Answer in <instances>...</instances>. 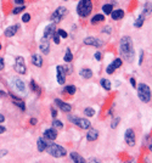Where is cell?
Listing matches in <instances>:
<instances>
[{
    "mask_svg": "<svg viewBox=\"0 0 152 163\" xmlns=\"http://www.w3.org/2000/svg\"><path fill=\"white\" fill-rule=\"evenodd\" d=\"M119 51L121 55L125 61H131L135 56L134 46H133V39L130 37H123L119 42Z\"/></svg>",
    "mask_w": 152,
    "mask_h": 163,
    "instance_id": "cell-1",
    "label": "cell"
},
{
    "mask_svg": "<svg viewBox=\"0 0 152 163\" xmlns=\"http://www.w3.org/2000/svg\"><path fill=\"white\" fill-rule=\"evenodd\" d=\"M92 11V3L91 0H79L78 6H77V12L80 17L85 19L88 17Z\"/></svg>",
    "mask_w": 152,
    "mask_h": 163,
    "instance_id": "cell-2",
    "label": "cell"
},
{
    "mask_svg": "<svg viewBox=\"0 0 152 163\" xmlns=\"http://www.w3.org/2000/svg\"><path fill=\"white\" fill-rule=\"evenodd\" d=\"M50 156L52 157H56V158H60V157H63L67 155V151L65 147L60 146V145H56V144H49L46 146V150H45Z\"/></svg>",
    "mask_w": 152,
    "mask_h": 163,
    "instance_id": "cell-3",
    "label": "cell"
},
{
    "mask_svg": "<svg viewBox=\"0 0 152 163\" xmlns=\"http://www.w3.org/2000/svg\"><path fill=\"white\" fill-rule=\"evenodd\" d=\"M138 95L140 98V100L145 103L150 102L151 101V89L148 85L144 84V83H140L139 86H138Z\"/></svg>",
    "mask_w": 152,
    "mask_h": 163,
    "instance_id": "cell-4",
    "label": "cell"
},
{
    "mask_svg": "<svg viewBox=\"0 0 152 163\" xmlns=\"http://www.w3.org/2000/svg\"><path fill=\"white\" fill-rule=\"evenodd\" d=\"M67 13H68V10L65 7V6H60V7H57L54 12H52V15H51V17H50V20H51V22L52 23H60L65 17L67 16Z\"/></svg>",
    "mask_w": 152,
    "mask_h": 163,
    "instance_id": "cell-5",
    "label": "cell"
},
{
    "mask_svg": "<svg viewBox=\"0 0 152 163\" xmlns=\"http://www.w3.org/2000/svg\"><path fill=\"white\" fill-rule=\"evenodd\" d=\"M69 122L75 124V125H78L82 129H90V127H91L90 121H88L86 118H79V117L72 116V117H69Z\"/></svg>",
    "mask_w": 152,
    "mask_h": 163,
    "instance_id": "cell-6",
    "label": "cell"
},
{
    "mask_svg": "<svg viewBox=\"0 0 152 163\" xmlns=\"http://www.w3.org/2000/svg\"><path fill=\"white\" fill-rule=\"evenodd\" d=\"M15 71L18 72L20 74H26L27 73V66L25 62V59L22 56H17L15 60Z\"/></svg>",
    "mask_w": 152,
    "mask_h": 163,
    "instance_id": "cell-7",
    "label": "cell"
},
{
    "mask_svg": "<svg viewBox=\"0 0 152 163\" xmlns=\"http://www.w3.org/2000/svg\"><path fill=\"white\" fill-rule=\"evenodd\" d=\"M124 140H125V142L129 145V146H134L135 145V133H134V130L133 129H127V132H125V135H124Z\"/></svg>",
    "mask_w": 152,
    "mask_h": 163,
    "instance_id": "cell-8",
    "label": "cell"
},
{
    "mask_svg": "<svg viewBox=\"0 0 152 163\" xmlns=\"http://www.w3.org/2000/svg\"><path fill=\"white\" fill-rule=\"evenodd\" d=\"M84 44L85 45H90V46H96V48H100L104 45V42L98 39V38H94V37H88L84 39Z\"/></svg>",
    "mask_w": 152,
    "mask_h": 163,
    "instance_id": "cell-9",
    "label": "cell"
},
{
    "mask_svg": "<svg viewBox=\"0 0 152 163\" xmlns=\"http://www.w3.org/2000/svg\"><path fill=\"white\" fill-rule=\"evenodd\" d=\"M54 33H55V23H50V25H48V26L45 27V29H44L43 38H44V39L50 40V39L52 38Z\"/></svg>",
    "mask_w": 152,
    "mask_h": 163,
    "instance_id": "cell-10",
    "label": "cell"
},
{
    "mask_svg": "<svg viewBox=\"0 0 152 163\" xmlns=\"http://www.w3.org/2000/svg\"><path fill=\"white\" fill-rule=\"evenodd\" d=\"M122 63H123V62H122V60H121V59H116L115 61H113V62H112V63L106 68V72H107L108 74L115 73V71H116L117 68H119V67L122 66Z\"/></svg>",
    "mask_w": 152,
    "mask_h": 163,
    "instance_id": "cell-11",
    "label": "cell"
},
{
    "mask_svg": "<svg viewBox=\"0 0 152 163\" xmlns=\"http://www.w3.org/2000/svg\"><path fill=\"white\" fill-rule=\"evenodd\" d=\"M12 84H13V86L17 89V92H20L21 94H26V86H25L23 80H21L20 78H13Z\"/></svg>",
    "mask_w": 152,
    "mask_h": 163,
    "instance_id": "cell-12",
    "label": "cell"
},
{
    "mask_svg": "<svg viewBox=\"0 0 152 163\" xmlns=\"http://www.w3.org/2000/svg\"><path fill=\"white\" fill-rule=\"evenodd\" d=\"M55 103L57 105V107L60 108V110H62L63 112H71L72 111V106L63 102V101H61L60 99H55Z\"/></svg>",
    "mask_w": 152,
    "mask_h": 163,
    "instance_id": "cell-13",
    "label": "cell"
},
{
    "mask_svg": "<svg viewBox=\"0 0 152 163\" xmlns=\"http://www.w3.org/2000/svg\"><path fill=\"white\" fill-rule=\"evenodd\" d=\"M39 49H40V51H42L43 54L48 55V54L50 52V43H49V40H48V39L42 38V40H40V45H39Z\"/></svg>",
    "mask_w": 152,
    "mask_h": 163,
    "instance_id": "cell-14",
    "label": "cell"
},
{
    "mask_svg": "<svg viewBox=\"0 0 152 163\" xmlns=\"http://www.w3.org/2000/svg\"><path fill=\"white\" fill-rule=\"evenodd\" d=\"M10 96H11V99H12V102H13L16 106L20 107L22 111H25V110H26V105H25V102H23V100H22V99L17 98V96H16V95H13L12 93H10Z\"/></svg>",
    "mask_w": 152,
    "mask_h": 163,
    "instance_id": "cell-15",
    "label": "cell"
},
{
    "mask_svg": "<svg viewBox=\"0 0 152 163\" xmlns=\"http://www.w3.org/2000/svg\"><path fill=\"white\" fill-rule=\"evenodd\" d=\"M57 83L59 84H65L66 82V73L65 71L62 69V66H57Z\"/></svg>",
    "mask_w": 152,
    "mask_h": 163,
    "instance_id": "cell-16",
    "label": "cell"
},
{
    "mask_svg": "<svg viewBox=\"0 0 152 163\" xmlns=\"http://www.w3.org/2000/svg\"><path fill=\"white\" fill-rule=\"evenodd\" d=\"M17 31H18V25H15V26H10L9 28H6V29H5V32H4V35H5V37H7V38H10V37H13V35L17 33Z\"/></svg>",
    "mask_w": 152,
    "mask_h": 163,
    "instance_id": "cell-17",
    "label": "cell"
},
{
    "mask_svg": "<svg viewBox=\"0 0 152 163\" xmlns=\"http://www.w3.org/2000/svg\"><path fill=\"white\" fill-rule=\"evenodd\" d=\"M44 138L45 139H49V140H55L57 138V132H56L54 128H50V129H46L44 132Z\"/></svg>",
    "mask_w": 152,
    "mask_h": 163,
    "instance_id": "cell-18",
    "label": "cell"
},
{
    "mask_svg": "<svg viewBox=\"0 0 152 163\" xmlns=\"http://www.w3.org/2000/svg\"><path fill=\"white\" fill-rule=\"evenodd\" d=\"M98 138H99V132L96 129H90L86 134L88 141H95V140H98Z\"/></svg>",
    "mask_w": 152,
    "mask_h": 163,
    "instance_id": "cell-19",
    "label": "cell"
},
{
    "mask_svg": "<svg viewBox=\"0 0 152 163\" xmlns=\"http://www.w3.org/2000/svg\"><path fill=\"white\" fill-rule=\"evenodd\" d=\"M32 63L37 67H42L43 66V59L42 56L39 55V54H34V55L32 56Z\"/></svg>",
    "mask_w": 152,
    "mask_h": 163,
    "instance_id": "cell-20",
    "label": "cell"
},
{
    "mask_svg": "<svg viewBox=\"0 0 152 163\" xmlns=\"http://www.w3.org/2000/svg\"><path fill=\"white\" fill-rule=\"evenodd\" d=\"M71 159L74 162V163H86V161L77 152H72L71 153Z\"/></svg>",
    "mask_w": 152,
    "mask_h": 163,
    "instance_id": "cell-21",
    "label": "cell"
},
{
    "mask_svg": "<svg viewBox=\"0 0 152 163\" xmlns=\"http://www.w3.org/2000/svg\"><path fill=\"white\" fill-rule=\"evenodd\" d=\"M123 16H124V11L123 10H115V11H112L111 12V17L115 21H118V20H121V19H123Z\"/></svg>",
    "mask_w": 152,
    "mask_h": 163,
    "instance_id": "cell-22",
    "label": "cell"
},
{
    "mask_svg": "<svg viewBox=\"0 0 152 163\" xmlns=\"http://www.w3.org/2000/svg\"><path fill=\"white\" fill-rule=\"evenodd\" d=\"M46 146H48V142L44 138H39L38 139V151L39 152H43L46 150Z\"/></svg>",
    "mask_w": 152,
    "mask_h": 163,
    "instance_id": "cell-23",
    "label": "cell"
},
{
    "mask_svg": "<svg viewBox=\"0 0 152 163\" xmlns=\"http://www.w3.org/2000/svg\"><path fill=\"white\" fill-rule=\"evenodd\" d=\"M79 74H80L83 78L89 79V78H91V77H92V71H91V69H89V68H83V69H80Z\"/></svg>",
    "mask_w": 152,
    "mask_h": 163,
    "instance_id": "cell-24",
    "label": "cell"
},
{
    "mask_svg": "<svg viewBox=\"0 0 152 163\" xmlns=\"http://www.w3.org/2000/svg\"><path fill=\"white\" fill-rule=\"evenodd\" d=\"M142 15H144V16H150V15H151V0H147V1L145 3Z\"/></svg>",
    "mask_w": 152,
    "mask_h": 163,
    "instance_id": "cell-25",
    "label": "cell"
},
{
    "mask_svg": "<svg viewBox=\"0 0 152 163\" xmlns=\"http://www.w3.org/2000/svg\"><path fill=\"white\" fill-rule=\"evenodd\" d=\"M102 21H105V16L101 15V13L95 15L92 19H91V23H92V25H96L98 22H102Z\"/></svg>",
    "mask_w": 152,
    "mask_h": 163,
    "instance_id": "cell-26",
    "label": "cell"
},
{
    "mask_svg": "<svg viewBox=\"0 0 152 163\" xmlns=\"http://www.w3.org/2000/svg\"><path fill=\"white\" fill-rule=\"evenodd\" d=\"M100 84H101V86H102L104 89H106V90H111V88H112L111 82H110L108 79H106V78H102V79L100 80Z\"/></svg>",
    "mask_w": 152,
    "mask_h": 163,
    "instance_id": "cell-27",
    "label": "cell"
},
{
    "mask_svg": "<svg viewBox=\"0 0 152 163\" xmlns=\"http://www.w3.org/2000/svg\"><path fill=\"white\" fill-rule=\"evenodd\" d=\"M72 60H73V55H72V52H71V49L68 48L66 50V55L63 57V61L67 62V63H69V62H72Z\"/></svg>",
    "mask_w": 152,
    "mask_h": 163,
    "instance_id": "cell-28",
    "label": "cell"
},
{
    "mask_svg": "<svg viewBox=\"0 0 152 163\" xmlns=\"http://www.w3.org/2000/svg\"><path fill=\"white\" fill-rule=\"evenodd\" d=\"M144 21H145V16L141 13L139 17H138V20L135 21V23H134V26L136 27V28H140V27H142V25H144Z\"/></svg>",
    "mask_w": 152,
    "mask_h": 163,
    "instance_id": "cell-29",
    "label": "cell"
},
{
    "mask_svg": "<svg viewBox=\"0 0 152 163\" xmlns=\"http://www.w3.org/2000/svg\"><path fill=\"white\" fill-rule=\"evenodd\" d=\"M65 92H66L67 94H69V95H74L75 92H77V88H75L74 85H67V86L65 88Z\"/></svg>",
    "mask_w": 152,
    "mask_h": 163,
    "instance_id": "cell-30",
    "label": "cell"
},
{
    "mask_svg": "<svg viewBox=\"0 0 152 163\" xmlns=\"http://www.w3.org/2000/svg\"><path fill=\"white\" fill-rule=\"evenodd\" d=\"M31 88H32L33 92H35L38 95H39V94H40V92H42L40 86H39V85H37V83H35L34 80H31Z\"/></svg>",
    "mask_w": 152,
    "mask_h": 163,
    "instance_id": "cell-31",
    "label": "cell"
},
{
    "mask_svg": "<svg viewBox=\"0 0 152 163\" xmlns=\"http://www.w3.org/2000/svg\"><path fill=\"white\" fill-rule=\"evenodd\" d=\"M102 11H104L105 13H107V15H111V12L113 11L112 4H106V5H104V6H102Z\"/></svg>",
    "mask_w": 152,
    "mask_h": 163,
    "instance_id": "cell-32",
    "label": "cell"
},
{
    "mask_svg": "<svg viewBox=\"0 0 152 163\" xmlns=\"http://www.w3.org/2000/svg\"><path fill=\"white\" fill-rule=\"evenodd\" d=\"M84 115L86 117H92L95 115V110H94V108H91V107H86L84 110Z\"/></svg>",
    "mask_w": 152,
    "mask_h": 163,
    "instance_id": "cell-33",
    "label": "cell"
},
{
    "mask_svg": "<svg viewBox=\"0 0 152 163\" xmlns=\"http://www.w3.org/2000/svg\"><path fill=\"white\" fill-rule=\"evenodd\" d=\"M52 127H55V128H57V129H62L63 128V123L60 122L59 119H54L52 121Z\"/></svg>",
    "mask_w": 152,
    "mask_h": 163,
    "instance_id": "cell-34",
    "label": "cell"
},
{
    "mask_svg": "<svg viewBox=\"0 0 152 163\" xmlns=\"http://www.w3.org/2000/svg\"><path fill=\"white\" fill-rule=\"evenodd\" d=\"M56 33H57V34H59V37H61V38H67V37H68L67 32H66V31H63V29H59Z\"/></svg>",
    "mask_w": 152,
    "mask_h": 163,
    "instance_id": "cell-35",
    "label": "cell"
},
{
    "mask_svg": "<svg viewBox=\"0 0 152 163\" xmlns=\"http://www.w3.org/2000/svg\"><path fill=\"white\" fill-rule=\"evenodd\" d=\"M23 10H25V5H23V6H20V7H16V9H13V10H12V13H13V15H17V13L22 12Z\"/></svg>",
    "mask_w": 152,
    "mask_h": 163,
    "instance_id": "cell-36",
    "label": "cell"
},
{
    "mask_svg": "<svg viewBox=\"0 0 152 163\" xmlns=\"http://www.w3.org/2000/svg\"><path fill=\"white\" fill-rule=\"evenodd\" d=\"M22 21H23L25 23L29 22V21H31V15H29V13H23V16H22Z\"/></svg>",
    "mask_w": 152,
    "mask_h": 163,
    "instance_id": "cell-37",
    "label": "cell"
},
{
    "mask_svg": "<svg viewBox=\"0 0 152 163\" xmlns=\"http://www.w3.org/2000/svg\"><path fill=\"white\" fill-rule=\"evenodd\" d=\"M119 121H121L119 118H116L115 121L112 122V124H111V128H112V129H116V128H117V125H118V123H119Z\"/></svg>",
    "mask_w": 152,
    "mask_h": 163,
    "instance_id": "cell-38",
    "label": "cell"
},
{
    "mask_svg": "<svg viewBox=\"0 0 152 163\" xmlns=\"http://www.w3.org/2000/svg\"><path fill=\"white\" fill-rule=\"evenodd\" d=\"M52 38H54V42H55V44H60V37H59V34L56 33V32L54 33Z\"/></svg>",
    "mask_w": 152,
    "mask_h": 163,
    "instance_id": "cell-39",
    "label": "cell"
},
{
    "mask_svg": "<svg viewBox=\"0 0 152 163\" xmlns=\"http://www.w3.org/2000/svg\"><path fill=\"white\" fill-rule=\"evenodd\" d=\"M62 69L65 71V73H66V74L72 73V68H71L69 66H62Z\"/></svg>",
    "mask_w": 152,
    "mask_h": 163,
    "instance_id": "cell-40",
    "label": "cell"
},
{
    "mask_svg": "<svg viewBox=\"0 0 152 163\" xmlns=\"http://www.w3.org/2000/svg\"><path fill=\"white\" fill-rule=\"evenodd\" d=\"M102 32H104V33H106V34H111V32H112V28H111L110 26H107V27H105V28L102 29Z\"/></svg>",
    "mask_w": 152,
    "mask_h": 163,
    "instance_id": "cell-41",
    "label": "cell"
},
{
    "mask_svg": "<svg viewBox=\"0 0 152 163\" xmlns=\"http://www.w3.org/2000/svg\"><path fill=\"white\" fill-rule=\"evenodd\" d=\"M95 59H96L98 61H100L102 59V54L101 52H96V54H95Z\"/></svg>",
    "mask_w": 152,
    "mask_h": 163,
    "instance_id": "cell-42",
    "label": "cell"
},
{
    "mask_svg": "<svg viewBox=\"0 0 152 163\" xmlns=\"http://www.w3.org/2000/svg\"><path fill=\"white\" fill-rule=\"evenodd\" d=\"M13 3H15V4H17V5H21V6H23V4H25V0H13Z\"/></svg>",
    "mask_w": 152,
    "mask_h": 163,
    "instance_id": "cell-43",
    "label": "cell"
},
{
    "mask_svg": "<svg viewBox=\"0 0 152 163\" xmlns=\"http://www.w3.org/2000/svg\"><path fill=\"white\" fill-rule=\"evenodd\" d=\"M4 67H5V63H4V59H3V57H0V71H1V69H4Z\"/></svg>",
    "mask_w": 152,
    "mask_h": 163,
    "instance_id": "cell-44",
    "label": "cell"
},
{
    "mask_svg": "<svg viewBox=\"0 0 152 163\" xmlns=\"http://www.w3.org/2000/svg\"><path fill=\"white\" fill-rule=\"evenodd\" d=\"M6 155H7V150H1V151H0V158L6 156Z\"/></svg>",
    "mask_w": 152,
    "mask_h": 163,
    "instance_id": "cell-45",
    "label": "cell"
},
{
    "mask_svg": "<svg viewBox=\"0 0 152 163\" xmlns=\"http://www.w3.org/2000/svg\"><path fill=\"white\" fill-rule=\"evenodd\" d=\"M89 163H100V162H99V159H96V158H90Z\"/></svg>",
    "mask_w": 152,
    "mask_h": 163,
    "instance_id": "cell-46",
    "label": "cell"
},
{
    "mask_svg": "<svg viewBox=\"0 0 152 163\" xmlns=\"http://www.w3.org/2000/svg\"><path fill=\"white\" fill-rule=\"evenodd\" d=\"M129 82L131 83V85H133V86H134V88L136 86V83H135V79H134V78H130V80H129Z\"/></svg>",
    "mask_w": 152,
    "mask_h": 163,
    "instance_id": "cell-47",
    "label": "cell"
},
{
    "mask_svg": "<svg viewBox=\"0 0 152 163\" xmlns=\"http://www.w3.org/2000/svg\"><path fill=\"white\" fill-rule=\"evenodd\" d=\"M51 115H52V117H56V116H57V112H56L55 108H51Z\"/></svg>",
    "mask_w": 152,
    "mask_h": 163,
    "instance_id": "cell-48",
    "label": "cell"
},
{
    "mask_svg": "<svg viewBox=\"0 0 152 163\" xmlns=\"http://www.w3.org/2000/svg\"><path fill=\"white\" fill-rule=\"evenodd\" d=\"M141 54H140V60H139V63L141 65L142 63V57H144V51H140Z\"/></svg>",
    "mask_w": 152,
    "mask_h": 163,
    "instance_id": "cell-49",
    "label": "cell"
},
{
    "mask_svg": "<svg viewBox=\"0 0 152 163\" xmlns=\"http://www.w3.org/2000/svg\"><path fill=\"white\" fill-rule=\"evenodd\" d=\"M5 132H6L5 127H1V125H0V134H3V133H5Z\"/></svg>",
    "mask_w": 152,
    "mask_h": 163,
    "instance_id": "cell-50",
    "label": "cell"
},
{
    "mask_svg": "<svg viewBox=\"0 0 152 163\" xmlns=\"http://www.w3.org/2000/svg\"><path fill=\"white\" fill-rule=\"evenodd\" d=\"M31 124H32V125H35V124H37V119H35V118H32V119H31Z\"/></svg>",
    "mask_w": 152,
    "mask_h": 163,
    "instance_id": "cell-51",
    "label": "cell"
},
{
    "mask_svg": "<svg viewBox=\"0 0 152 163\" xmlns=\"http://www.w3.org/2000/svg\"><path fill=\"white\" fill-rule=\"evenodd\" d=\"M4 121H5V117H4L3 115H0V123H3Z\"/></svg>",
    "mask_w": 152,
    "mask_h": 163,
    "instance_id": "cell-52",
    "label": "cell"
},
{
    "mask_svg": "<svg viewBox=\"0 0 152 163\" xmlns=\"http://www.w3.org/2000/svg\"><path fill=\"white\" fill-rule=\"evenodd\" d=\"M3 95H5V93H4V92H1V90H0V96H3Z\"/></svg>",
    "mask_w": 152,
    "mask_h": 163,
    "instance_id": "cell-53",
    "label": "cell"
},
{
    "mask_svg": "<svg viewBox=\"0 0 152 163\" xmlns=\"http://www.w3.org/2000/svg\"><path fill=\"white\" fill-rule=\"evenodd\" d=\"M125 163H135V161H133V159H131V161H128V162H125Z\"/></svg>",
    "mask_w": 152,
    "mask_h": 163,
    "instance_id": "cell-54",
    "label": "cell"
},
{
    "mask_svg": "<svg viewBox=\"0 0 152 163\" xmlns=\"http://www.w3.org/2000/svg\"><path fill=\"white\" fill-rule=\"evenodd\" d=\"M0 50H1V44H0Z\"/></svg>",
    "mask_w": 152,
    "mask_h": 163,
    "instance_id": "cell-55",
    "label": "cell"
},
{
    "mask_svg": "<svg viewBox=\"0 0 152 163\" xmlns=\"http://www.w3.org/2000/svg\"><path fill=\"white\" fill-rule=\"evenodd\" d=\"M63 1H67V0H63Z\"/></svg>",
    "mask_w": 152,
    "mask_h": 163,
    "instance_id": "cell-56",
    "label": "cell"
}]
</instances>
